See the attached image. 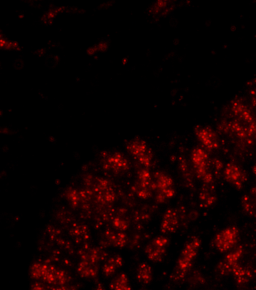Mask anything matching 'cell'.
I'll use <instances>...</instances> for the list:
<instances>
[{
	"label": "cell",
	"mask_w": 256,
	"mask_h": 290,
	"mask_svg": "<svg viewBox=\"0 0 256 290\" xmlns=\"http://www.w3.org/2000/svg\"><path fill=\"white\" fill-rule=\"evenodd\" d=\"M200 247L201 242L198 238H193L187 242L178 259L177 277L182 278L187 275V272L191 269Z\"/></svg>",
	"instance_id": "cell-1"
},
{
	"label": "cell",
	"mask_w": 256,
	"mask_h": 290,
	"mask_svg": "<svg viewBox=\"0 0 256 290\" xmlns=\"http://www.w3.org/2000/svg\"><path fill=\"white\" fill-rule=\"evenodd\" d=\"M239 231L235 227L222 230L215 238V246L221 253L230 252L238 242Z\"/></svg>",
	"instance_id": "cell-2"
},
{
	"label": "cell",
	"mask_w": 256,
	"mask_h": 290,
	"mask_svg": "<svg viewBox=\"0 0 256 290\" xmlns=\"http://www.w3.org/2000/svg\"><path fill=\"white\" fill-rule=\"evenodd\" d=\"M193 161L197 176L206 184H211L214 178L209 172L208 155L202 150H197L193 154Z\"/></svg>",
	"instance_id": "cell-3"
},
{
	"label": "cell",
	"mask_w": 256,
	"mask_h": 290,
	"mask_svg": "<svg viewBox=\"0 0 256 290\" xmlns=\"http://www.w3.org/2000/svg\"><path fill=\"white\" fill-rule=\"evenodd\" d=\"M138 182L135 187V193L141 199H147L151 197L154 190L153 181L147 169H142L138 172Z\"/></svg>",
	"instance_id": "cell-4"
},
{
	"label": "cell",
	"mask_w": 256,
	"mask_h": 290,
	"mask_svg": "<svg viewBox=\"0 0 256 290\" xmlns=\"http://www.w3.org/2000/svg\"><path fill=\"white\" fill-rule=\"evenodd\" d=\"M168 245V239L165 236H159L153 239L146 250L149 260L153 262L162 261Z\"/></svg>",
	"instance_id": "cell-5"
},
{
	"label": "cell",
	"mask_w": 256,
	"mask_h": 290,
	"mask_svg": "<svg viewBox=\"0 0 256 290\" xmlns=\"http://www.w3.org/2000/svg\"><path fill=\"white\" fill-rule=\"evenodd\" d=\"M94 190L96 199L101 204L107 205L114 202L115 199L114 190L106 180H99Z\"/></svg>",
	"instance_id": "cell-6"
},
{
	"label": "cell",
	"mask_w": 256,
	"mask_h": 290,
	"mask_svg": "<svg viewBox=\"0 0 256 290\" xmlns=\"http://www.w3.org/2000/svg\"><path fill=\"white\" fill-rule=\"evenodd\" d=\"M225 178L229 184L236 187H242L246 181L245 175L238 166L230 164L226 167L225 171Z\"/></svg>",
	"instance_id": "cell-7"
},
{
	"label": "cell",
	"mask_w": 256,
	"mask_h": 290,
	"mask_svg": "<svg viewBox=\"0 0 256 290\" xmlns=\"http://www.w3.org/2000/svg\"><path fill=\"white\" fill-rule=\"evenodd\" d=\"M179 217L178 213L172 209H168L164 214L161 224V231L164 233H173L178 228Z\"/></svg>",
	"instance_id": "cell-8"
},
{
	"label": "cell",
	"mask_w": 256,
	"mask_h": 290,
	"mask_svg": "<svg viewBox=\"0 0 256 290\" xmlns=\"http://www.w3.org/2000/svg\"><path fill=\"white\" fill-rule=\"evenodd\" d=\"M104 166L106 169H111L114 172H123L129 169L127 160L120 153H116L105 160Z\"/></svg>",
	"instance_id": "cell-9"
},
{
	"label": "cell",
	"mask_w": 256,
	"mask_h": 290,
	"mask_svg": "<svg viewBox=\"0 0 256 290\" xmlns=\"http://www.w3.org/2000/svg\"><path fill=\"white\" fill-rule=\"evenodd\" d=\"M77 272L82 278H95L99 274V264L81 260L77 267Z\"/></svg>",
	"instance_id": "cell-10"
},
{
	"label": "cell",
	"mask_w": 256,
	"mask_h": 290,
	"mask_svg": "<svg viewBox=\"0 0 256 290\" xmlns=\"http://www.w3.org/2000/svg\"><path fill=\"white\" fill-rule=\"evenodd\" d=\"M243 255V248L241 247L234 248L227 254L224 263V269L226 272H230L237 265L239 264V260Z\"/></svg>",
	"instance_id": "cell-11"
},
{
	"label": "cell",
	"mask_w": 256,
	"mask_h": 290,
	"mask_svg": "<svg viewBox=\"0 0 256 290\" xmlns=\"http://www.w3.org/2000/svg\"><path fill=\"white\" fill-rule=\"evenodd\" d=\"M155 180L153 181L154 190L156 192L167 189L173 188V180L171 177L162 172H157L154 175Z\"/></svg>",
	"instance_id": "cell-12"
},
{
	"label": "cell",
	"mask_w": 256,
	"mask_h": 290,
	"mask_svg": "<svg viewBox=\"0 0 256 290\" xmlns=\"http://www.w3.org/2000/svg\"><path fill=\"white\" fill-rule=\"evenodd\" d=\"M127 149L137 160L148 154L150 151V150L147 149V144L144 141H133L128 145Z\"/></svg>",
	"instance_id": "cell-13"
},
{
	"label": "cell",
	"mask_w": 256,
	"mask_h": 290,
	"mask_svg": "<svg viewBox=\"0 0 256 290\" xmlns=\"http://www.w3.org/2000/svg\"><path fill=\"white\" fill-rule=\"evenodd\" d=\"M123 265V259L120 256L115 255L111 257L104 265L102 272L106 277L111 276L115 273L116 270Z\"/></svg>",
	"instance_id": "cell-14"
},
{
	"label": "cell",
	"mask_w": 256,
	"mask_h": 290,
	"mask_svg": "<svg viewBox=\"0 0 256 290\" xmlns=\"http://www.w3.org/2000/svg\"><path fill=\"white\" fill-rule=\"evenodd\" d=\"M231 272L233 274L237 282L240 284H246L250 281L252 278V272L249 269L240 266V264L235 266Z\"/></svg>",
	"instance_id": "cell-15"
},
{
	"label": "cell",
	"mask_w": 256,
	"mask_h": 290,
	"mask_svg": "<svg viewBox=\"0 0 256 290\" xmlns=\"http://www.w3.org/2000/svg\"><path fill=\"white\" fill-rule=\"evenodd\" d=\"M137 279L139 282L144 284L150 283L153 278V270L147 263H141L137 271Z\"/></svg>",
	"instance_id": "cell-16"
},
{
	"label": "cell",
	"mask_w": 256,
	"mask_h": 290,
	"mask_svg": "<svg viewBox=\"0 0 256 290\" xmlns=\"http://www.w3.org/2000/svg\"><path fill=\"white\" fill-rule=\"evenodd\" d=\"M112 290H131L129 278L126 274L119 275L111 284Z\"/></svg>",
	"instance_id": "cell-17"
},
{
	"label": "cell",
	"mask_w": 256,
	"mask_h": 290,
	"mask_svg": "<svg viewBox=\"0 0 256 290\" xmlns=\"http://www.w3.org/2000/svg\"><path fill=\"white\" fill-rule=\"evenodd\" d=\"M108 238L109 242L117 248H123L127 244V236L122 232L118 233L111 232L108 233Z\"/></svg>",
	"instance_id": "cell-18"
},
{
	"label": "cell",
	"mask_w": 256,
	"mask_h": 290,
	"mask_svg": "<svg viewBox=\"0 0 256 290\" xmlns=\"http://www.w3.org/2000/svg\"><path fill=\"white\" fill-rule=\"evenodd\" d=\"M100 260V253L96 248L89 250V251L83 253V255L82 256L81 258V260H83V261L90 262V263H96V264H99Z\"/></svg>",
	"instance_id": "cell-19"
},
{
	"label": "cell",
	"mask_w": 256,
	"mask_h": 290,
	"mask_svg": "<svg viewBox=\"0 0 256 290\" xmlns=\"http://www.w3.org/2000/svg\"><path fill=\"white\" fill-rule=\"evenodd\" d=\"M47 265L42 263H34L30 268V275L34 279H41L44 275Z\"/></svg>",
	"instance_id": "cell-20"
},
{
	"label": "cell",
	"mask_w": 256,
	"mask_h": 290,
	"mask_svg": "<svg viewBox=\"0 0 256 290\" xmlns=\"http://www.w3.org/2000/svg\"><path fill=\"white\" fill-rule=\"evenodd\" d=\"M175 191L173 188L167 189V190H161L156 192V199L159 203L166 202L168 199H171L175 196Z\"/></svg>",
	"instance_id": "cell-21"
},
{
	"label": "cell",
	"mask_w": 256,
	"mask_h": 290,
	"mask_svg": "<svg viewBox=\"0 0 256 290\" xmlns=\"http://www.w3.org/2000/svg\"><path fill=\"white\" fill-rule=\"evenodd\" d=\"M201 203L205 207L211 206L215 200V197L212 193L208 191H203L200 194Z\"/></svg>",
	"instance_id": "cell-22"
},
{
	"label": "cell",
	"mask_w": 256,
	"mask_h": 290,
	"mask_svg": "<svg viewBox=\"0 0 256 290\" xmlns=\"http://www.w3.org/2000/svg\"><path fill=\"white\" fill-rule=\"evenodd\" d=\"M68 199H69L73 205L77 206L80 203V192L77 191V190H71L68 193Z\"/></svg>",
	"instance_id": "cell-23"
},
{
	"label": "cell",
	"mask_w": 256,
	"mask_h": 290,
	"mask_svg": "<svg viewBox=\"0 0 256 290\" xmlns=\"http://www.w3.org/2000/svg\"><path fill=\"white\" fill-rule=\"evenodd\" d=\"M87 235V229L85 228L83 226H77L73 230V236L77 239H80L82 238H85V236Z\"/></svg>",
	"instance_id": "cell-24"
},
{
	"label": "cell",
	"mask_w": 256,
	"mask_h": 290,
	"mask_svg": "<svg viewBox=\"0 0 256 290\" xmlns=\"http://www.w3.org/2000/svg\"><path fill=\"white\" fill-rule=\"evenodd\" d=\"M113 224H114V227L117 230H120V232L124 231V230H127L128 228V223L124 220L121 219V218L114 219Z\"/></svg>",
	"instance_id": "cell-25"
},
{
	"label": "cell",
	"mask_w": 256,
	"mask_h": 290,
	"mask_svg": "<svg viewBox=\"0 0 256 290\" xmlns=\"http://www.w3.org/2000/svg\"><path fill=\"white\" fill-rule=\"evenodd\" d=\"M51 290H76L75 289L73 288V287H68V286H56L55 287H53Z\"/></svg>",
	"instance_id": "cell-26"
},
{
	"label": "cell",
	"mask_w": 256,
	"mask_h": 290,
	"mask_svg": "<svg viewBox=\"0 0 256 290\" xmlns=\"http://www.w3.org/2000/svg\"><path fill=\"white\" fill-rule=\"evenodd\" d=\"M31 290H47L44 288V286L41 285L39 283H35L31 287Z\"/></svg>",
	"instance_id": "cell-27"
},
{
	"label": "cell",
	"mask_w": 256,
	"mask_h": 290,
	"mask_svg": "<svg viewBox=\"0 0 256 290\" xmlns=\"http://www.w3.org/2000/svg\"><path fill=\"white\" fill-rule=\"evenodd\" d=\"M96 290H105L103 285L102 284H99L96 288Z\"/></svg>",
	"instance_id": "cell-28"
},
{
	"label": "cell",
	"mask_w": 256,
	"mask_h": 290,
	"mask_svg": "<svg viewBox=\"0 0 256 290\" xmlns=\"http://www.w3.org/2000/svg\"><path fill=\"white\" fill-rule=\"evenodd\" d=\"M253 194L255 195V197H256V187H255L254 190H253Z\"/></svg>",
	"instance_id": "cell-29"
}]
</instances>
